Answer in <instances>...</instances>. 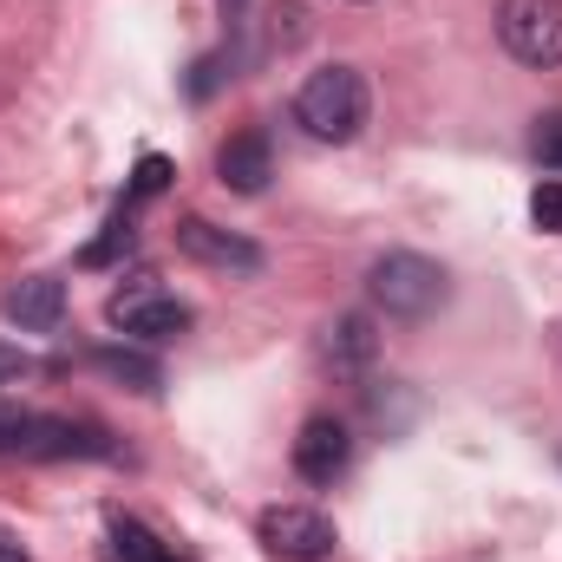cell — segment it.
<instances>
[{
  "mask_svg": "<svg viewBox=\"0 0 562 562\" xmlns=\"http://www.w3.org/2000/svg\"><path fill=\"white\" fill-rule=\"evenodd\" d=\"M216 177H223V190H236V196H262L269 177H276L269 132H236V138L216 150Z\"/></svg>",
  "mask_w": 562,
  "mask_h": 562,
  "instance_id": "obj_9",
  "label": "cell"
},
{
  "mask_svg": "<svg viewBox=\"0 0 562 562\" xmlns=\"http://www.w3.org/2000/svg\"><path fill=\"white\" fill-rule=\"evenodd\" d=\"M7 321H20L26 334H53L59 327V314H66V281L53 276H26L20 288H7Z\"/></svg>",
  "mask_w": 562,
  "mask_h": 562,
  "instance_id": "obj_10",
  "label": "cell"
},
{
  "mask_svg": "<svg viewBox=\"0 0 562 562\" xmlns=\"http://www.w3.org/2000/svg\"><path fill=\"white\" fill-rule=\"evenodd\" d=\"M262 543L281 562H321L334 557V524L307 504H276V510H262Z\"/></svg>",
  "mask_w": 562,
  "mask_h": 562,
  "instance_id": "obj_5",
  "label": "cell"
},
{
  "mask_svg": "<svg viewBox=\"0 0 562 562\" xmlns=\"http://www.w3.org/2000/svg\"><path fill=\"white\" fill-rule=\"evenodd\" d=\"M105 321H112L119 334H132V340H150V347L190 334V307H183L170 288H157V281H132V288H119V294L105 301Z\"/></svg>",
  "mask_w": 562,
  "mask_h": 562,
  "instance_id": "obj_4",
  "label": "cell"
},
{
  "mask_svg": "<svg viewBox=\"0 0 562 562\" xmlns=\"http://www.w3.org/2000/svg\"><path fill=\"white\" fill-rule=\"evenodd\" d=\"M347 458H353V431L340 419H307L301 425V438H294V471H301L307 484H334V477L347 471Z\"/></svg>",
  "mask_w": 562,
  "mask_h": 562,
  "instance_id": "obj_8",
  "label": "cell"
},
{
  "mask_svg": "<svg viewBox=\"0 0 562 562\" xmlns=\"http://www.w3.org/2000/svg\"><path fill=\"white\" fill-rule=\"evenodd\" d=\"M112 431L92 419H59V413H33V431L20 445V458H112Z\"/></svg>",
  "mask_w": 562,
  "mask_h": 562,
  "instance_id": "obj_6",
  "label": "cell"
},
{
  "mask_svg": "<svg viewBox=\"0 0 562 562\" xmlns=\"http://www.w3.org/2000/svg\"><path fill=\"white\" fill-rule=\"evenodd\" d=\"M170 183V157H144L138 177H132V203H144V196H157Z\"/></svg>",
  "mask_w": 562,
  "mask_h": 562,
  "instance_id": "obj_18",
  "label": "cell"
},
{
  "mask_svg": "<svg viewBox=\"0 0 562 562\" xmlns=\"http://www.w3.org/2000/svg\"><path fill=\"white\" fill-rule=\"evenodd\" d=\"M112 562H183L150 524L138 517H112Z\"/></svg>",
  "mask_w": 562,
  "mask_h": 562,
  "instance_id": "obj_12",
  "label": "cell"
},
{
  "mask_svg": "<svg viewBox=\"0 0 562 562\" xmlns=\"http://www.w3.org/2000/svg\"><path fill=\"white\" fill-rule=\"evenodd\" d=\"M0 562H26V550H20L13 537H0Z\"/></svg>",
  "mask_w": 562,
  "mask_h": 562,
  "instance_id": "obj_20",
  "label": "cell"
},
{
  "mask_svg": "<svg viewBox=\"0 0 562 562\" xmlns=\"http://www.w3.org/2000/svg\"><path fill=\"white\" fill-rule=\"evenodd\" d=\"M119 249H132V216H125V210H119V216H112V223H105V236H99V243H92V249H86V262H92V269H99V262H112V256H119Z\"/></svg>",
  "mask_w": 562,
  "mask_h": 562,
  "instance_id": "obj_16",
  "label": "cell"
},
{
  "mask_svg": "<svg viewBox=\"0 0 562 562\" xmlns=\"http://www.w3.org/2000/svg\"><path fill=\"white\" fill-rule=\"evenodd\" d=\"M177 249L190 256V262H203V269H236V276H256L262 269V249L249 243V236H236V229H216V223H203V216H183L177 223Z\"/></svg>",
  "mask_w": 562,
  "mask_h": 562,
  "instance_id": "obj_7",
  "label": "cell"
},
{
  "mask_svg": "<svg viewBox=\"0 0 562 562\" xmlns=\"http://www.w3.org/2000/svg\"><path fill=\"white\" fill-rule=\"evenodd\" d=\"M105 373H119V380H132L138 393H157L164 386V373H157V360H144V353H125V347H105V353H92Z\"/></svg>",
  "mask_w": 562,
  "mask_h": 562,
  "instance_id": "obj_13",
  "label": "cell"
},
{
  "mask_svg": "<svg viewBox=\"0 0 562 562\" xmlns=\"http://www.w3.org/2000/svg\"><path fill=\"white\" fill-rule=\"evenodd\" d=\"M530 223H537L543 236H562V177H543V183L530 190Z\"/></svg>",
  "mask_w": 562,
  "mask_h": 562,
  "instance_id": "obj_14",
  "label": "cell"
},
{
  "mask_svg": "<svg viewBox=\"0 0 562 562\" xmlns=\"http://www.w3.org/2000/svg\"><path fill=\"white\" fill-rule=\"evenodd\" d=\"M373 301L386 307V314H400V321H425L438 301H445V269L431 262V256H413V249H393V256H380L373 262Z\"/></svg>",
  "mask_w": 562,
  "mask_h": 562,
  "instance_id": "obj_2",
  "label": "cell"
},
{
  "mask_svg": "<svg viewBox=\"0 0 562 562\" xmlns=\"http://www.w3.org/2000/svg\"><path fill=\"white\" fill-rule=\"evenodd\" d=\"M373 119V92L353 66H321L294 92V125L321 144H353Z\"/></svg>",
  "mask_w": 562,
  "mask_h": 562,
  "instance_id": "obj_1",
  "label": "cell"
},
{
  "mask_svg": "<svg viewBox=\"0 0 562 562\" xmlns=\"http://www.w3.org/2000/svg\"><path fill=\"white\" fill-rule=\"evenodd\" d=\"M497 40L517 66H562V0H497Z\"/></svg>",
  "mask_w": 562,
  "mask_h": 562,
  "instance_id": "obj_3",
  "label": "cell"
},
{
  "mask_svg": "<svg viewBox=\"0 0 562 562\" xmlns=\"http://www.w3.org/2000/svg\"><path fill=\"white\" fill-rule=\"evenodd\" d=\"M26 431H33V413L0 400V451H20V445H26Z\"/></svg>",
  "mask_w": 562,
  "mask_h": 562,
  "instance_id": "obj_17",
  "label": "cell"
},
{
  "mask_svg": "<svg viewBox=\"0 0 562 562\" xmlns=\"http://www.w3.org/2000/svg\"><path fill=\"white\" fill-rule=\"evenodd\" d=\"M530 157L562 177V112H543V119H537V132H530Z\"/></svg>",
  "mask_w": 562,
  "mask_h": 562,
  "instance_id": "obj_15",
  "label": "cell"
},
{
  "mask_svg": "<svg viewBox=\"0 0 562 562\" xmlns=\"http://www.w3.org/2000/svg\"><path fill=\"white\" fill-rule=\"evenodd\" d=\"M26 367H33V360H26V353H20V347H0V380H20V373H26Z\"/></svg>",
  "mask_w": 562,
  "mask_h": 562,
  "instance_id": "obj_19",
  "label": "cell"
},
{
  "mask_svg": "<svg viewBox=\"0 0 562 562\" xmlns=\"http://www.w3.org/2000/svg\"><path fill=\"white\" fill-rule=\"evenodd\" d=\"M373 347H380V340H373V321H367V314H340V321L327 327V360H334L340 373H360V367L373 360Z\"/></svg>",
  "mask_w": 562,
  "mask_h": 562,
  "instance_id": "obj_11",
  "label": "cell"
},
{
  "mask_svg": "<svg viewBox=\"0 0 562 562\" xmlns=\"http://www.w3.org/2000/svg\"><path fill=\"white\" fill-rule=\"evenodd\" d=\"M223 13H229V20H236V13H243V0H223Z\"/></svg>",
  "mask_w": 562,
  "mask_h": 562,
  "instance_id": "obj_21",
  "label": "cell"
}]
</instances>
